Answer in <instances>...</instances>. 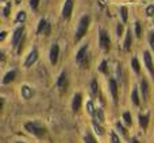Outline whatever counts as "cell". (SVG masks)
<instances>
[{"label": "cell", "instance_id": "cell-39", "mask_svg": "<svg viewBox=\"0 0 154 143\" xmlns=\"http://www.w3.org/2000/svg\"><path fill=\"white\" fill-rule=\"evenodd\" d=\"M16 143H26V142H16Z\"/></svg>", "mask_w": 154, "mask_h": 143}, {"label": "cell", "instance_id": "cell-29", "mask_svg": "<svg viewBox=\"0 0 154 143\" xmlns=\"http://www.w3.org/2000/svg\"><path fill=\"white\" fill-rule=\"evenodd\" d=\"M87 111L89 112L91 115H95L96 109L93 108V103H92V100H88V103H87Z\"/></svg>", "mask_w": 154, "mask_h": 143}, {"label": "cell", "instance_id": "cell-9", "mask_svg": "<svg viewBox=\"0 0 154 143\" xmlns=\"http://www.w3.org/2000/svg\"><path fill=\"white\" fill-rule=\"evenodd\" d=\"M23 32H24V27L20 26L14 31V35H12V46L16 47L19 43H22V37H23Z\"/></svg>", "mask_w": 154, "mask_h": 143}, {"label": "cell", "instance_id": "cell-24", "mask_svg": "<svg viewBox=\"0 0 154 143\" xmlns=\"http://www.w3.org/2000/svg\"><path fill=\"white\" fill-rule=\"evenodd\" d=\"M91 90H92V95H97V90H99V84L95 78L91 81Z\"/></svg>", "mask_w": 154, "mask_h": 143}, {"label": "cell", "instance_id": "cell-18", "mask_svg": "<svg viewBox=\"0 0 154 143\" xmlns=\"http://www.w3.org/2000/svg\"><path fill=\"white\" fill-rule=\"evenodd\" d=\"M15 76H16V72L15 70H10L5 73V76L3 77V85H7L10 84L11 81H14L15 80Z\"/></svg>", "mask_w": 154, "mask_h": 143}, {"label": "cell", "instance_id": "cell-5", "mask_svg": "<svg viewBox=\"0 0 154 143\" xmlns=\"http://www.w3.org/2000/svg\"><path fill=\"white\" fill-rule=\"evenodd\" d=\"M57 88L60 89V92H66L68 89V74L66 72H61V74L57 78Z\"/></svg>", "mask_w": 154, "mask_h": 143}, {"label": "cell", "instance_id": "cell-36", "mask_svg": "<svg viewBox=\"0 0 154 143\" xmlns=\"http://www.w3.org/2000/svg\"><path fill=\"white\" fill-rule=\"evenodd\" d=\"M116 127H118V130H119V131H120V132H122V134H123V135H126V130H125V128H123V127H122V124H120V123H119V122H118V123H116Z\"/></svg>", "mask_w": 154, "mask_h": 143}, {"label": "cell", "instance_id": "cell-3", "mask_svg": "<svg viewBox=\"0 0 154 143\" xmlns=\"http://www.w3.org/2000/svg\"><path fill=\"white\" fill-rule=\"evenodd\" d=\"M88 43L79 49L76 54V64L80 65V68H87L88 66Z\"/></svg>", "mask_w": 154, "mask_h": 143}, {"label": "cell", "instance_id": "cell-23", "mask_svg": "<svg viewBox=\"0 0 154 143\" xmlns=\"http://www.w3.org/2000/svg\"><path fill=\"white\" fill-rule=\"evenodd\" d=\"M131 66H133V69H134V72H135L137 74H139V72H141V66H139L138 58H135V57H134L133 61H131Z\"/></svg>", "mask_w": 154, "mask_h": 143}, {"label": "cell", "instance_id": "cell-4", "mask_svg": "<svg viewBox=\"0 0 154 143\" xmlns=\"http://www.w3.org/2000/svg\"><path fill=\"white\" fill-rule=\"evenodd\" d=\"M99 45L103 50L108 51L109 50V46H111V39H109V35L106 30H100L99 32Z\"/></svg>", "mask_w": 154, "mask_h": 143}, {"label": "cell", "instance_id": "cell-22", "mask_svg": "<svg viewBox=\"0 0 154 143\" xmlns=\"http://www.w3.org/2000/svg\"><path fill=\"white\" fill-rule=\"evenodd\" d=\"M123 122L126 123V126H131L133 124V119H131V114L128 111L123 112Z\"/></svg>", "mask_w": 154, "mask_h": 143}, {"label": "cell", "instance_id": "cell-38", "mask_svg": "<svg viewBox=\"0 0 154 143\" xmlns=\"http://www.w3.org/2000/svg\"><path fill=\"white\" fill-rule=\"evenodd\" d=\"M15 3H16V4H19V3H20V0H15Z\"/></svg>", "mask_w": 154, "mask_h": 143}, {"label": "cell", "instance_id": "cell-14", "mask_svg": "<svg viewBox=\"0 0 154 143\" xmlns=\"http://www.w3.org/2000/svg\"><path fill=\"white\" fill-rule=\"evenodd\" d=\"M20 95L24 100H30V99L34 96V90H32L31 87H29L27 84H24V85H22V88H20Z\"/></svg>", "mask_w": 154, "mask_h": 143}, {"label": "cell", "instance_id": "cell-35", "mask_svg": "<svg viewBox=\"0 0 154 143\" xmlns=\"http://www.w3.org/2000/svg\"><path fill=\"white\" fill-rule=\"evenodd\" d=\"M123 24H118V27H116V35L118 37H122V34H123Z\"/></svg>", "mask_w": 154, "mask_h": 143}, {"label": "cell", "instance_id": "cell-11", "mask_svg": "<svg viewBox=\"0 0 154 143\" xmlns=\"http://www.w3.org/2000/svg\"><path fill=\"white\" fill-rule=\"evenodd\" d=\"M81 103H82L81 93H75L73 100H72V111L75 112V114H77V112L80 111V108H81Z\"/></svg>", "mask_w": 154, "mask_h": 143}, {"label": "cell", "instance_id": "cell-27", "mask_svg": "<svg viewBox=\"0 0 154 143\" xmlns=\"http://www.w3.org/2000/svg\"><path fill=\"white\" fill-rule=\"evenodd\" d=\"M147 41H149V45L152 47V50L154 51V31H150L147 35Z\"/></svg>", "mask_w": 154, "mask_h": 143}, {"label": "cell", "instance_id": "cell-6", "mask_svg": "<svg viewBox=\"0 0 154 143\" xmlns=\"http://www.w3.org/2000/svg\"><path fill=\"white\" fill-rule=\"evenodd\" d=\"M143 61L146 65V69L149 70V73L152 74V77L154 78V64H153V58L150 51H143Z\"/></svg>", "mask_w": 154, "mask_h": 143}, {"label": "cell", "instance_id": "cell-12", "mask_svg": "<svg viewBox=\"0 0 154 143\" xmlns=\"http://www.w3.org/2000/svg\"><path fill=\"white\" fill-rule=\"evenodd\" d=\"M141 93H142L143 101L146 103V101L149 100V82H147V80L145 78V77L141 80Z\"/></svg>", "mask_w": 154, "mask_h": 143}, {"label": "cell", "instance_id": "cell-21", "mask_svg": "<svg viewBox=\"0 0 154 143\" xmlns=\"http://www.w3.org/2000/svg\"><path fill=\"white\" fill-rule=\"evenodd\" d=\"M92 126H93V128H95V132L97 134V135H103V134H104L103 127L100 126V123H99L97 120H93V122H92Z\"/></svg>", "mask_w": 154, "mask_h": 143}, {"label": "cell", "instance_id": "cell-15", "mask_svg": "<svg viewBox=\"0 0 154 143\" xmlns=\"http://www.w3.org/2000/svg\"><path fill=\"white\" fill-rule=\"evenodd\" d=\"M58 54H60V46L57 43H54L50 49V62L53 65L57 64V61H58Z\"/></svg>", "mask_w": 154, "mask_h": 143}, {"label": "cell", "instance_id": "cell-26", "mask_svg": "<svg viewBox=\"0 0 154 143\" xmlns=\"http://www.w3.org/2000/svg\"><path fill=\"white\" fill-rule=\"evenodd\" d=\"M10 10H11V3H5V5L3 7V15H4V18H8Z\"/></svg>", "mask_w": 154, "mask_h": 143}, {"label": "cell", "instance_id": "cell-30", "mask_svg": "<svg viewBox=\"0 0 154 143\" xmlns=\"http://www.w3.org/2000/svg\"><path fill=\"white\" fill-rule=\"evenodd\" d=\"M111 143H120V138L115 131H111Z\"/></svg>", "mask_w": 154, "mask_h": 143}, {"label": "cell", "instance_id": "cell-33", "mask_svg": "<svg viewBox=\"0 0 154 143\" xmlns=\"http://www.w3.org/2000/svg\"><path fill=\"white\" fill-rule=\"evenodd\" d=\"M107 66H108V65H107V61H101V64H100V68H99V69H100V72H103V73H108V72H107Z\"/></svg>", "mask_w": 154, "mask_h": 143}, {"label": "cell", "instance_id": "cell-20", "mask_svg": "<svg viewBox=\"0 0 154 143\" xmlns=\"http://www.w3.org/2000/svg\"><path fill=\"white\" fill-rule=\"evenodd\" d=\"M84 143H97V141H96V138L93 136V134L91 131H87L84 135Z\"/></svg>", "mask_w": 154, "mask_h": 143}, {"label": "cell", "instance_id": "cell-25", "mask_svg": "<svg viewBox=\"0 0 154 143\" xmlns=\"http://www.w3.org/2000/svg\"><path fill=\"white\" fill-rule=\"evenodd\" d=\"M15 20L18 22V23H23V22L26 20V12H24V11H19Z\"/></svg>", "mask_w": 154, "mask_h": 143}, {"label": "cell", "instance_id": "cell-17", "mask_svg": "<svg viewBox=\"0 0 154 143\" xmlns=\"http://www.w3.org/2000/svg\"><path fill=\"white\" fill-rule=\"evenodd\" d=\"M131 100H133L134 105H141V97H139V93H138V87H134L133 90H131Z\"/></svg>", "mask_w": 154, "mask_h": 143}, {"label": "cell", "instance_id": "cell-40", "mask_svg": "<svg viewBox=\"0 0 154 143\" xmlns=\"http://www.w3.org/2000/svg\"><path fill=\"white\" fill-rule=\"evenodd\" d=\"M3 2H4V0H3Z\"/></svg>", "mask_w": 154, "mask_h": 143}, {"label": "cell", "instance_id": "cell-16", "mask_svg": "<svg viewBox=\"0 0 154 143\" xmlns=\"http://www.w3.org/2000/svg\"><path fill=\"white\" fill-rule=\"evenodd\" d=\"M138 122H139V126H141L142 130H146L147 126H149V122H150V114H139L138 115Z\"/></svg>", "mask_w": 154, "mask_h": 143}, {"label": "cell", "instance_id": "cell-10", "mask_svg": "<svg viewBox=\"0 0 154 143\" xmlns=\"http://www.w3.org/2000/svg\"><path fill=\"white\" fill-rule=\"evenodd\" d=\"M38 59V50L37 49H32L31 51L29 53V56H27V58H26V61H24V66L26 68H30L32 64H35V61Z\"/></svg>", "mask_w": 154, "mask_h": 143}, {"label": "cell", "instance_id": "cell-7", "mask_svg": "<svg viewBox=\"0 0 154 143\" xmlns=\"http://www.w3.org/2000/svg\"><path fill=\"white\" fill-rule=\"evenodd\" d=\"M50 32H51V24L49 23L46 19H41L39 24H38V34L49 35Z\"/></svg>", "mask_w": 154, "mask_h": 143}, {"label": "cell", "instance_id": "cell-37", "mask_svg": "<svg viewBox=\"0 0 154 143\" xmlns=\"http://www.w3.org/2000/svg\"><path fill=\"white\" fill-rule=\"evenodd\" d=\"M5 34H7V32H5V31H2V35H0V41H4Z\"/></svg>", "mask_w": 154, "mask_h": 143}, {"label": "cell", "instance_id": "cell-28", "mask_svg": "<svg viewBox=\"0 0 154 143\" xmlns=\"http://www.w3.org/2000/svg\"><path fill=\"white\" fill-rule=\"evenodd\" d=\"M120 15H122V22L126 23V22H127V8L120 7Z\"/></svg>", "mask_w": 154, "mask_h": 143}, {"label": "cell", "instance_id": "cell-2", "mask_svg": "<svg viewBox=\"0 0 154 143\" xmlns=\"http://www.w3.org/2000/svg\"><path fill=\"white\" fill-rule=\"evenodd\" d=\"M89 23H91V18L89 15H82L81 19L79 22V26H77V30H76V41H80L88 31V27H89Z\"/></svg>", "mask_w": 154, "mask_h": 143}, {"label": "cell", "instance_id": "cell-13", "mask_svg": "<svg viewBox=\"0 0 154 143\" xmlns=\"http://www.w3.org/2000/svg\"><path fill=\"white\" fill-rule=\"evenodd\" d=\"M109 90H111V95H112V100H114L115 104H118V82L114 78H109Z\"/></svg>", "mask_w": 154, "mask_h": 143}, {"label": "cell", "instance_id": "cell-31", "mask_svg": "<svg viewBox=\"0 0 154 143\" xmlns=\"http://www.w3.org/2000/svg\"><path fill=\"white\" fill-rule=\"evenodd\" d=\"M135 35L138 38H141V35H142V27L139 22H135Z\"/></svg>", "mask_w": 154, "mask_h": 143}, {"label": "cell", "instance_id": "cell-1", "mask_svg": "<svg viewBox=\"0 0 154 143\" xmlns=\"http://www.w3.org/2000/svg\"><path fill=\"white\" fill-rule=\"evenodd\" d=\"M24 128H26L27 132L32 134L34 136H37V138H39V139L46 135V127L38 122H27L26 124H24Z\"/></svg>", "mask_w": 154, "mask_h": 143}, {"label": "cell", "instance_id": "cell-8", "mask_svg": "<svg viewBox=\"0 0 154 143\" xmlns=\"http://www.w3.org/2000/svg\"><path fill=\"white\" fill-rule=\"evenodd\" d=\"M73 5H75L73 0H65V4H64V7H62V18L64 19L70 18L72 11H73Z\"/></svg>", "mask_w": 154, "mask_h": 143}, {"label": "cell", "instance_id": "cell-32", "mask_svg": "<svg viewBox=\"0 0 154 143\" xmlns=\"http://www.w3.org/2000/svg\"><path fill=\"white\" fill-rule=\"evenodd\" d=\"M146 15H147V16H153V15H154V4L147 5V8H146Z\"/></svg>", "mask_w": 154, "mask_h": 143}, {"label": "cell", "instance_id": "cell-19", "mask_svg": "<svg viewBox=\"0 0 154 143\" xmlns=\"http://www.w3.org/2000/svg\"><path fill=\"white\" fill-rule=\"evenodd\" d=\"M131 41H133V37H131V31L128 30L127 34H126L125 43H123V47H125V50H130V47H131Z\"/></svg>", "mask_w": 154, "mask_h": 143}, {"label": "cell", "instance_id": "cell-34", "mask_svg": "<svg viewBox=\"0 0 154 143\" xmlns=\"http://www.w3.org/2000/svg\"><path fill=\"white\" fill-rule=\"evenodd\" d=\"M38 4H39V0H30V7L34 11L38 8Z\"/></svg>", "mask_w": 154, "mask_h": 143}]
</instances>
